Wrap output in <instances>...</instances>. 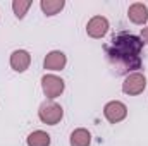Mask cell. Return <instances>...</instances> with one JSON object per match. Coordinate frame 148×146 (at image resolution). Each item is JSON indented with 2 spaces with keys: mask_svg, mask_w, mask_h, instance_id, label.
<instances>
[{
  "mask_svg": "<svg viewBox=\"0 0 148 146\" xmlns=\"http://www.w3.org/2000/svg\"><path fill=\"white\" fill-rule=\"evenodd\" d=\"M143 46L145 43L140 36L127 31H121L110 38V41L103 46V50L112 67L117 69L115 72L127 76L133 72H140V69L143 67V59H141Z\"/></svg>",
  "mask_w": 148,
  "mask_h": 146,
  "instance_id": "6da1fadb",
  "label": "cell"
},
{
  "mask_svg": "<svg viewBox=\"0 0 148 146\" xmlns=\"http://www.w3.org/2000/svg\"><path fill=\"white\" fill-rule=\"evenodd\" d=\"M38 119L47 124V126H57L62 119H64V108L53 102V100H47L40 105L38 108Z\"/></svg>",
  "mask_w": 148,
  "mask_h": 146,
  "instance_id": "7a4b0ae2",
  "label": "cell"
},
{
  "mask_svg": "<svg viewBox=\"0 0 148 146\" xmlns=\"http://www.w3.org/2000/svg\"><path fill=\"white\" fill-rule=\"evenodd\" d=\"M64 89H66V83H64V79L60 76L50 72L41 77V91L48 100L59 98L64 93Z\"/></svg>",
  "mask_w": 148,
  "mask_h": 146,
  "instance_id": "3957f363",
  "label": "cell"
},
{
  "mask_svg": "<svg viewBox=\"0 0 148 146\" xmlns=\"http://www.w3.org/2000/svg\"><path fill=\"white\" fill-rule=\"evenodd\" d=\"M121 89L127 96H138V95H141L147 89V76L143 72H133V74L124 76Z\"/></svg>",
  "mask_w": 148,
  "mask_h": 146,
  "instance_id": "277c9868",
  "label": "cell"
},
{
  "mask_svg": "<svg viewBox=\"0 0 148 146\" xmlns=\"http://www.w3.org/2000/svg\"><path fill=\"white\" fill-rule=\"evenodd\" d=\"M110 29V23L105 16H93L86 23V35L93 40H102Z\"/></svg>",
  "mask_w": 148,
  "mask_h": 146,
  "instance_id": "5b68a950",
  "label": "cell"
},
{
  "mask_svg": "<svg viewBox=\"0 0 148 146\" xmlns=\"http://www.w3.org/2000/svg\"><path fill=\"white\" fill-rule=\"evenodd\" d=\"M103 117L107 119V122L110 124H119L127 117V107L126 103L119 102V100H112L107 102L103 107Z\"/></svg>",
  "mask_w": 148,
  "mask_h": 146,
  "instance_id": "8992f818",
  "label": "cell"
},
{
  "mask_svg": "<svg viewBox=\"0 0 148 146\" xmlns=\"http://www.w3.org/2000/svg\"><path fill=\"white\" fill-rule=\"evenodd\" d=\"M66 65H67V55L64 52H60V50H52L43 59V69H47L50 72L64 71Z\"/></svg>",
  "mask_w": 148,
  "mask_h": 146,
  "instance_id": "52a82bcc",
  "label": "cell"
},
{
  "mask_svg": "<svg viewBox=\"0 0 148 146\" xmlns=\"http://www.w3.org/2000/svg\"><path fill=\"white\" fill-rule=\"evenodd\" d=\"M9 64L12 67V71L16 72H26L31 65V53L24 48H17L10 53V59H9Z\"/></svg>",
  "mask_w": 148,
  "mask_h": 146,
  "instance_id": "ba28073f",
  "label": "cell"
},
{
  "mask_svg": "<svg viewBox=\"0 0 148 146\" xmlns=\"http://www.w3.org/2000/svg\"><path fill=\"white\" fill-rule=\"evenodd\" d=\"M127 19L136 26H145L148 23V5L143 2H134L127 7Z\"/></svg>",
  "mask_w": 148,
  "mask_h": 146,
  "instance_id": "9c48e42d",
  "label": "cell"
},
{
  "mask_svg": "<svg viewBox=\"0 0 148 146\" xmlns=\"http://www.w3.org/2000/svg\"><path fill=\"white\" fill-rule=\"evenodd\" d=\"M69 145L71 146H90L91 145V132L84 127L74 129L69 136Z\"/></svg>",
  "mask_w": 148,
  "mask_h": 146,
  "instance_id": "30bf717a",
  "label": "cell"
},
{
  "mask_svg": "<svg viewBox=\"0 0 148 146\" xmlns=\"http://www.w3.org/2000/svg\"><path fill=\"white\" fill-rule=\"evenodd\" d=\"M64 7H66L64 0H41L40 2V9L47 17H53V16L60 14Z\"/></svg>",
  "mask_w": 148,
  "mask_h": 146,
  "instance_id": "8fae6325",
  "label": "cell"
},
{
  "mask_svg": "<svg viewBox=\"0 0 148 146\" xmlns=\"http://www.w3.org/2000/svg\"><path fill=\"white\" fill-rule=\"evenodd\" d=\"M52 143V138L47 131H41V129H36L33 132L28 134L26 138V145L28 146H50Z\"/></svg>",
  "mask_w": 148,
  "mask_h": 146,
  "instance_id": "7c38bea8",
  "label": "cell"
},
{
  "mask_svg": "<svg viewBox=\"0 0 148 146\" xmlns=\"http://www.w3.org/2000/svg\"><path fill=\"white\" fill-rule=\"evenodd\" d=\"M31 5H33L31 0H14L12 2V12L17 19H24L28 10L31 9Z\"/></svg>",
  "mask_w": 148,
  "mask_h": 146,
  "instance_id": "4fadbf2b",
  "label": "cell"
},
{
  "mask_svg": "<svg viewBox=\"0 0 148 146\" xmlns=\"http://www.w3.org/2000/svg\"><path fill=\"white\" fill-rule=\"evenodd\" d=\"M140 38L143 40V43H145V45H148V26L141 28V35H140Z\"/></svg>",
  "mask_w": 148,
  "mask_h": 146,
  "instance_id": "5bb4252c",
  "label": "cell"
}]
</instances>
